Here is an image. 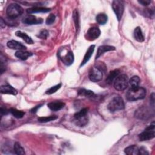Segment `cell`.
Wrapping results in <instances>:
<instances>
[{
    "label": "cell",
    "mask_w": 155,
    "mask_h": 155,
    "mask_svg": "<svg viewBox=\"0 0 155 155\" xmlns=\"http://www.w3.org/2000/svg\"><path fill=\"white\" fill-rule=\"evenodd\" d=\"M146 90L141 87L130 88L126 93V97L128 101H135L143 99L146 96Z\"/></svg>",
    "instance_id": "obj_1"
},
{
    "label": "cell",
    "mask_w": 155,
    "mask_h": 155,
    "mask_svg": "<svg viewBox=\"0 0 155 155\" xmlns=\"http://www.w3.org/2000/svg\"><path fill=\"white\" fill-rule=\"evenodd\" d=\"M22 7L16 3L10 4L7 8L6 13L10 19H15L21 16L23 13Z\"/></svg>",
    "instance_id": "obj_2"
},
{
    "label": "cell",
    "mask_w": 155,
    "mask_h": 155,
    "mask_svg": "<svg viewBox=\"0 0 155 155\" xmlns=\"http://www.w3.org/2000/svg\"><path fill=\"white\" fill-rule=\"evenodd\" d=\"M107 108L110 112H114L124 109L125 104L122 98L119 96H117L114 97L109 102Z\"/></svg>",
    "instance_id": "obj_3"
},
{
    "label": "cell",
    "mask_w": 155,
    "mask_h": 155,
    "mask_svg": "<svg viewBox=\"0 0 155 155\" xmlns=\"http://www.w3.org/2000/svg\"><path fill=\"white\" fill-rule=\"evenodd\" d=\"M155 137V125L154 122L148 126L143 131L139 134L140 141H146L153 139Z\"/></svg>",
    "instance_id": "obj_4"
},
{
    "label": "cell",
    "mask_w": 155,
    "mask_h": 155,
    "mask_svg": "<svg viewBox=\"0 0 155 155\" xmlns=\"http://www.w3.org/2000/svg\"><path fill=\"white\" fill-rule=\"evenodd\" d=\"M103 70L100 66H94L91 68L88 73L90 80L94 82L101 81L103 78Z\"/></svg>",
    "instance_id": "obj_5"
},
{
    "label": "cell",
    "mask_w": 155,
    "mask_h": 155,
    "mask_svg": "<svg viewBox=\"0 0 155 155\" xmlns=\"http://www.w3.org/2000/svg\"><path fill=\"white\" fill-rule=\"evenodd\" d=\"M128 86V78L126 74L119 75L114 81V87L118 91H123Z\"/></svg>",
    "instance_id": "obj_6"
},
{
    "label": "cell",
    "mask_w": 155,
    "mask_h": 155,
    "mask_svg": "<svg viewBox=\"0 0 155 155\" xmlns=\"http://www.w3.org/2000/svg\"><path fill=\"white\" fill-rule=\"evenodd\" d=\"M112 8L118 21H120L124 11V3L120 0H114L112 2Z\"/></svg>",
    "instance_id": "obj_7"
},
{
    "label": "cell",
    "mask_w": 155,
    "mask_h": 155,
    "mask_svg": "<svg viewBox=\"0 0 155 155\" xmlns=\"http://www.w3.org/2000/svg\"><path fill=\"white\" fill-rule=\"evenodd\" d=\"M43 20L41 18H36L34 15H28L23 19V22L28 25H33V24H40L42 23Z\"/></svg>",
    "instance_id": "obj_8"
},
{
    "label": "cell",
    "mask_w": 155,
    "mask_h": 155,
    "mask_svg": "<svg viewBox=\"0 0 155 155\" xmlns=\"http://www.w3.org/2000/svg\"><path fill=\"white\" fill-rule=\"evenodd\" d=\"M100 35H101V31L99 28L96 27H93L90 28L87 33V38L90 41L97 39L100 36Z\"/></svg>",
    "instance_id": "obj_9"
},
{
    "label": "cell",
    "mask_w": 155,
    "mask_h": 155,
    "mask_svg": "<svg viewBox=\"0 0 155 155\" xmlns=\"http://www.w3.org/2000/svg\"><path fill=\"white\" fill-rule=\"evenodd\" d=\"M7 46L13 50H25L27 49V47L23 45L22 43L15 41V40H10L7 42Z\"/></svg>",
    "instance_id": "obj_10"
},
{
    "label": "cell",
    "mask_w": 155,
    "mask_h": 155,
    "mask_svg": "<svg viewBox=\"0 0 155 155\" xmlns=\"http://www.w3.org/2000/svg\"><path fill=\"white\" fill-rule=\"evenodd\" d=\"M115 49H116L115 47H113V46H111V45H101L97 48V53H96L95 59H97V58H99L105 52L115 50Z\"/></svg>",
    "instance_id": "obj_11"
},
{
    "label": "cell",
    "mask_w": 155,
    "mask_h": 155,
    "mask_svg": "<svg viewBox=\"0 0 155 155\" xmlns=\"http://www.w3.org/2000/svg\"><path fill=\"white\" fill-rule=\"evenodd\" d=\"M134 116L137 118L145 119L149 117V111L145 107H141L135 111Z\"/></svg>",
    "instance_id": "obj_12"
},
{
    "label": "cell",
    "mask_w": 155,
    "mask_h": 155,
    "mask_svg": "<svg viewBox=\"0 0 155 155\" xmlns=\"http://www.w3.org/2000/svg\"><path fill=\"white\" fill-rule=\"evenodd\" d=\"M0 91L2 94H9L12 95H16L18 93L17 90L10 85H4L0 88Z\"/></svg>",
    "instance_id": "obj_13"
},
{
    "label": "cell",
    "mask_w": 155,
    "mask_h": 155,
    "mask_svg": "<svg viewBox=\"0 0 155 155\" xmlns=\"http://www.w3.org/2000/svg\"><path fill=\"white\" fill-rule=\"evenodd\" d=\"M94 47H95L94 45H91L88 47L87 51H86V53H85V54L84 56L83 60H82V61L80 67H82V66L84 65L86 63H87L88 62V61L90 60V58H91V55L93 54V53L94 50Z\"/></svg>",
    "instance_id": "obj_14"
},
{
    "label": "cell",
    "mask_w": 155,
    "mask_h": 155,
    "mask_svg": "<svg viewBox=\"0 0 155 155\" xmlns=\"http://www.w3.org/2000/svg\"><path fill=\"white\" fill-rule=\"evenodd\" d=\"M47 106L51 110L56 111L63 108L65 106V104L61 101H54L48 103L47 104Z\"/></svg>",
    "instance_id": "obj_15"
},
{
    "label": "cell",
    "mask_w": 155,
    "mask_h": 155,
    "mask_svg": "<svg viewBox=\"0 0 155 155\" xmlns=\"http://www.w3.org/2000/svg\"><path fill=\"white\" fill-rule=\"evenodd\" d=\"M50 11V8L43 7H33L27 10V13L33 14L36 13H47Z\"/></svg>",
    "instance_id": "obj_16"
},
{
    "label": "cell",
    "mask_w": 155,
    "mask_h": 155,
    "mask_svg": "<svg viewBox=\"0 0 155 155\" xmlns=\"http://www.w3.org/2000/svg\"><path fill=\"white\" fill-rule=\"evenodd\" d=\"M119 73L120 71L119 70H114L111 71L106 79V83L108 85L111 84L113 82H114L116 78L119 75Z\"/></svg>",
    "instance_id": "obj_17"
},
{
    "label": "cell",
    "mask_w": 155,
    "mask_h": 155,
    "mask_svg": "<svg viewBox=\"0 0 155 155\" xmlns=\"http://www.w3.org/2000/svg\"><path fill=\"white\" fill-rule=\"evenodd\" d=\"M33 54L31 52L24 51V50H18L15 53V56L21 59V60H26L29 57L31 56Z\"/></svg>",
    "instance_id": "obj_18"
},
{
    "label": "cell",
    "mask_w": 155,
    "mask_h": 155,
    "mask_svg": "<svg viewBox=\"0 0 155 155\" xmlns=\"http://www.w3.org/2000/svg\"><path fill=\"white\" fill-rule=\"evenodd\" d=\"M62 61L66 65H70L73 64L74 61V55L71 51L68 52L62 58Z\"/></svg>",
    "instance_id": "obj_19"
},
{
    "label": "cell",
    "mask_w": 155,
    "mask_h": 155,
    "mask_svg": "<svg viewBox=\"0 0 155 155\" xmlns=\"http://www.w3.org/2000/svg\"><path fill=\"white\" fill-rule=\"evenodd\" d=\"M133 35H134V39L139 42H143L145 39L144 36L143 35V33H142V30L140 27H137L135 28V29L134 30Z\"/></svg>",
    "instance_id": "obj_20"
},
{
    "label": "cell",
    "mask_w": 155,
    "mask_h": 155,
    "mask_svg": "<svg viewBox=\"0 0 155 155\" xmlns=\"http://www.w3.org/2000/svg\"><path fill=\"white\" fill-rule=\"evenodd\" d=\"M124 152L128 155H139V147L135 145H132L125 148Z\"/></svg>",
    "instance_id": "obj_21"
},
{
    "label": "cell",
    "mask_w": 155,
    "mask_h": 155,
    "mask_svg": "<svg viewBox=\"0 0 155 155\" xmlns=\"http://www.w3.org/2000/svg\"><path fill=\"white\" fill-rule=\"evenodd\" d=\"M15 35L16 36L19 37L21 38H22L25 42H27L28 44H33V41L31 39V38L30 36H29L27 34H26L25 33L22 32L21 31H17L15 33Z\"/></svg>",
    "instance_id": "obj_22"
},
{
    "label": "cell",
    "mask_w": 155,
    "mask_h": 155,
    "mask_svg": "<svg viewBox=\"0 0 155 155\" xmlns=\"http://www.w3.org/2000/svg\"><path fill=\"white\" fill-rule=\"evenodd\" d=\"M96 22L100 25H104L108 21V16L105 13H99L96 17Z\"/></svg>",
    "instance_id": "obj_23"
},
{
    "label": "cell",
    "mask_w": 155,
    "mask_h": 155,
    "mask_svg": "<svg viewBox=\"0 0 155 155\" xmlns=\"http://www.w3.org/2000/svg\"><path fill=\"white\" fill-rule=\"evenodd\" d=\"M74 119L75 124L79 127H84L86 125L88 121V118L87 116V115L85 116L81 117L77 119Z\"/></svg>",
    "instance_id": "obj_24"
},
{
    "label": "cell",
    "mask_w": 155,
    "mask_h": 155,
    "mask_svg": "<svg viewBox=\"0 0 155 155\" xmlns=\"http://www.w3.org/2000/svg\"><path fill=\"white\" fill-rule=\"evenodd\" d=\"M140 78L137 76H134L130 80H128V85L130 86V88L137 87L139 86L140 83Z\"/></svg>",
    "instance_id": "obj_25"
},
{
    "label": "cell",
    "mask_w": 155,
    "mask_h": 155,
    "mask_svg": "<svg viewBox=\"0 0 155 155\" xmlns=\"http://www.w3.org/2000/svg\"><path fill=\"white\" fill-rule=\"evenodd\" d=\"M13 150H14L15 153L16 154H18V155H23V154H25L24 149L18 142H15L14 143Z\"/></svg>",
    "instance_id": "obj_26"
},
{
    "label": "cell",
    "mask_w": 155,
    "mask_h": 155,
    "mask_svg": "<svg viewBox=\"0 0 155 155\" xmlns=\"http://www.w3.org/2000/svg\"><path fill=\"white\" fill-rule=\"evenodd\" d=\"M9 111L17 119L22 118L25 115V112L21 110H18L16 108H10L9 110Z\"/></svg>",
    "instance_id": "obj_27"
},
{
    "label": "cell",
    "mask_w": 155,
    "mask_h": 155,
    "mask_svg": "<svg viewBox=\"0 0 155 155\" xmlns=\"http://www.w3.org/2000/svg\"><path fill=\"white\" fill-rule=\"evenodd\" d=\"M78 94L80 96H84L88 97H93L94 96L93 91L89 90H86L85 88H80L78 90Z\"/></svg>",
    "instance_id": "obj_28"
},
{
    "label": "cell",
    "mask_w": 155,
    "mask_h": 155,
    "mask_svg": "<svg viewBox=\"0 0 155 155\" xmlns=\"http://www.w3.org/2000/svg\"><path fill=\"white\" fill-rule=\"evenodd\" d=\"M56 119H58V116L56 115H51L49 116H42V117H39L38 118V122L41 123H45L47 122H50L52 120H54Z\"/></svg>",
    "instance_id": "obj_29"
},
{
    "label": "cell",
    "mask_w": 155,
    "mask_h": 155,
    "mask_svg": "<svg viewBox=\"0 0 155 155\" xmlns=\"http://www.w3.org/2000/svg\"><path fill=\"white\" fill-rule=\"evenodd\" d=\"M61 85L62 84L60 83L59 84H57L54 86H53L51 87V88H50L49 89H48L46 91H45V93L47 94H53L55 92L57 91L58 90H59L61 87Z\"/></svg>",
    "instance_id": "obj_30"
},
{
    "label": "cell",
    "mask_w": 155,
    "mask_h": 155,
    "mask_svg": "<svg viewBox=\"0 0 155 155\" xmlns=\"http://www.w3.org/2000/svg\"><path fill=\"white\" fill-rule=\"evenodd\" d=\"M73 18L74 22L75 23L76 30H78L79 29V13H78V11L77 10H74L73 13Z\"/></svg>",
    "instance_id": "obj_31"
},
{
    "label": "cell",
    "mask_w": 155,
    "mask_h": 155,
    "mask_svg": "<svg viewBox=\"0 0 155 155\" xmlns=\"http://www.w3.org/2000/svg\"><path fill=\"white\" fill-rule=\"evenodd\" d=\"M87 113H88V109L85 108H83L82 110H81L79 111L78 112H76L74 114V119H77V118H79V117H83V116H85L87 114Z\"/></svg>",
    "instance_id": "obj_32"
},
{
    "label": "cell",
    "mask_w": 155,
    "mask_h": 155,
    "mask_svg": "<svg viewBox=\"0 0 155 155\" xmlns=\"http://www.w3.org/2000/svg\"><path fill=\"white\" fill-rule=\"evenodd\" d=\"M49 35V32L48 30H45V29H43L37 35V37L42 39H45L47 38V37Z\"/></svg>",
    "instance_id": "obj_33"
},
{
    "label": "cell",
    "mask_w": 155,
    "mask_h": 155,
    "mask_svg": "<svg viewBox=\"0 0 155 155\" xmlns=\"http://www.w3.org/2000/svg\"><path fill=\"white\" fill-rule=\"evenodd\" d=\"M55 19H56L55 15L54 14H50L48 15V16L47 18L45 23L47 25H51L54 22Z\"/></svg>",
    "instance_id": "obj_34"
},
{
    "label": "cell",
    "mask_w": 155,
    "mask_h": 155,
    "mask_svg": "<svg viewBox=\"0 0 155 155\" xmlns=\"http://www.w3.org/2000/svg\"><path fill=\"white\" fill-rule=\"evenodd\" d=\"M139 154L147 155V154H149V152L148 151L146 148H145L144 147H141L139 148Z\"/></svg>",
    "instance_id": "obj_35"
},
{
    "label": "cell",
    "mask_w": 155,
    "mask_h": 155,
    "mask_svg": "<svg viewBox=\"0 0 155 155\" xmlns=\"http://www.w3.org/2000/svg\"><path fill=\"white\" fill-rule=\"evenodd\" d=\"M138 2L142 4V5L147 6L151 3V1L150 0H140V1H138Z\"/></svg>",
    "instance_id": "obj_36"
},
{
    "label": "cell",
    "mask_w": 155,
    "mask_h": 155,
    "mask_svg": "<svg viewBox=\"0 0 155 155\" xmlns=\"http://www.w3.org/2000/svg\"><path fill=\"white\" fill-rule=\"evenodd\" d=\"M41 106H42V104L38 105H37V106L33 107V108L31 110V112L32 113H36V111H37V110H38V109L39 108L41 107Z\"/></svg>",
    "instance_id": "obj_37"
},
{
    "label": "cell",
    "mask_w": 155,
    "mask_h": 155,
    "mask_svg": "<svg viewBox=\"0 0 155 155\" xmlns=\"http://www.w3.org/2000/svg\"><path fill=\"white\" fill-rule=\"evenodd\" d=\"M8 112H10L9 110H7L5 108H3L2 107L1 108V114H8Z\"/></svg>",
    "instance_id": "obj_38"
},
{
    "label": "cell",
    "mask_w": 155,
    "mask_h": 155,
    "mask_svg": "<svg viewBox=\"0 0 155 155\" xmlns=\"http://www.w3.org/2000/svg\"><path fill=\"white\" fill-rule=\"evenodd\" d=\"M0 25H1V28H3L5 26V22L4 21V20H3V19L2 18H1V19H0Z\"/></svg>",
    "instance_id": "obj_39"
}]
</instances>
